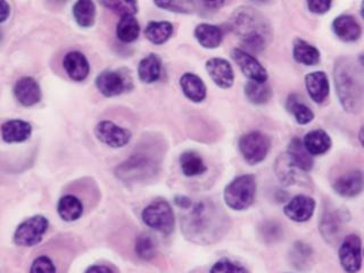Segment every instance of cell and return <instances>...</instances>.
I'll list each match as a JSON object with an SVG mask.
<instances>
[{
  "label": "cell",
  "instance_id": "5b68a950",
  "mask_svg": "<svg viewBox=\"0 0 364 273\" xmlns=\"http://www.w3.org/2000/svg\"><path fill=\"white\" fill-rule=\"evenodd\" d=\"M256 191L257 184L254 175H239L224 189V202L233 211H246L254 204Z\"/></svg>",
  "mask_w": 364,
  "mask_h": 273
},
{
  "label": "cell",
  "instance_id": "cb8c5ba5",
  "mask_svg": "<svg viewBox=\"0 0 364 273\" xmlns=\"http://www.w3.org/2000/svg\"><path fill=\"white\" fill-rule=\"evenodd\" d=\"M287 156L293 165L303 172H310L314 166L313 156L304 147L303 142L298 137H294L288 144Z\"/></svg>",
  "mask_w": 364,
  "mask_h": 273
},
{
  "label": "cell",
  "instance_id": "74e56055",
  "mask_svg": "<svg viewBox=\"0 0 364 273\" xmlns=\"http://www.w3.org/2000/svg\"><path fill=\"white\" fill-rule=\"evenodd\" d=\"M101 3L110 12L115 13L121 17L135 16V14L138 12V3L133 0H106V1H101Z\"/></svg>",
  "mask_w": 364,
  "mask_h": 273
},
{
  "label": "cell",
  "instance_id": "d6986e66",
  "mask_svg": "<svg viewBox=\"0 0 364 273\" xmlns=\"http://www.w3.org/2000/svg\"><path fill=\"white\" fill-rule=\"evenodd\" d=\"M86 207L82 198L75 193H64L57 202V214L61 221L72 223L82 218Z\"/></svg>",
  "mask_w": 364,
  "mask_h": 273
},
{
  "label": "cell",
  "instance_id": "4316f807",
  "mask_svg": "<svg viewBox=\"0 0 364 273\" xmlns=\"http://www.w3.org/2000/svg\"><path fill=\"white\" fill-rule=\"evenodd\" d=\"M304 147L309 152L311 156L323 155L330 149L333 146L330 135H328L325 130L316 129L307 132L303 140Z\"/></svg>",
  "mask_w": 364,
  "mask_h": 273
},
{
  "label": "cell",
  "instance_id": "7402d4cb",
  "mask_svg": "<svg viewBox=\"0 0 364 273\" xmlns=\"http://www.w3.org/2000/svg\"><path fill=\"white\" fill-rule=\"evenodd\" d=\"M306 90L310 97L316 104H322L327 101L330 92V83L326 72L315 71L305 77Z\"/></svg>",
  "mask_w": 364,
  "mask_h": 273
},
{
  "label": "cell",
  "instance_id": "9a60e30c",
  "mask_svg": "<svg viewBox=\"0 0 364 273\" xmlns=\"http://www.w3.org/2000/svg\"><path fill=\"white\" fill-rule=\"evenodd\" d=\"M16 101L23 108H32L43 99V90L34 78L23 77L16 81L13 88Z\"/></svg>",
  "mask_w": 364,
  "mask_h": 273
},
{
  "label": "cell",
  "instance_id": "8d00e7d4",
  "mask_svg": "<svg viewBox=\"0 0 364 273\" xmlns=\"http://www.w3.org/2000/svg\"><path fill=\"white\" fill-rule=\"evenodd\" d=\"M135 253L141 261L150 262L156 258L157 245L153 237L140 233L135 242Z\"/></svg>",
  "mask_w": 364,
  "mask_h": 273
},
{
  "label": "cell",
  "instance_id": "5bb4252c",
  "mask_svg": "<svg viewBox=\"0 0 364 273\" xmlns=\"http://www.w3.org/2000/svg\"><path fill=\"white\" fill-rule=\"evenodd\" d=\"M316 202L307 195H296L284 207V213L291 221L304 223L313 218Z\"/></svg>",
  "mask_w": 364,
  "mask_h": 273
},
{
  "label": "cell",
  "instance_id": "7c38bea8",
  "mask_svg": "<svg viewBox=\"0 0 364 273\" xmlns=\"http://www.w3.org/2000/svg\"><path fill=\"white\" fill-rule=\"evenodd\" d=\"M231 57L249 81H255V82L268 81V72L265 68L249 52L242 48H233Z\"/></svg>",
  "mask_w": 364,
  "mask_h": 273
},
{
  "label": "cell",
  "instance_id": "e0dca14e",
  "mask_svg": "<svg viewBox=\"0 0 364 273\" xmlns=\"http://www.w3.org/2000/svg\"><path fill=\"white\" fill-rule=\"evenodd\" d=\"M363 184L361 170H353L338 177L333 184V189L340 197L355 198L363 191Z\"/></svg>",
  "mask_w": 364,
  "mask_h": 273
},
{
  "label": "cell",
  "instance_id": "d4e9b609",
  "mask_svg": "<svg viewBox=\"0 0 364 273\" xmlns=\"http://www.w3.org/2000/svg\"><path fill=\"white\" fill-rule=\"evenodd\" d=\"M291 265L296 269L297 271H309L314 263V252L309 244L304 242H296L291 246L289 255H288Z\"/></svg>",
  "mask_w": 364,
  "mask_h": 273
},
{
  "label": "cell",
  "instance_id": "bcb514c9",
  "mask_svg": "<svg viewBox=\"0 0 364 273\" xmlns=\"http://www.w3.org/2000/svg\"><path fill=\"white\" fill-rule=\"evenodd\" d=\"M175 204L179 207V209H184V211H188V209L193 206L194 202L191 198L187 196H177L175 198Z\"/></svg>",
  "mask_w": 364,
  "mask_h": 273
},
{
  "label": "cell",
  "instance_id": "ac0fdd59",
  "mask_svg": "<svg viewBox=\"0 0 364 273\" xmlns=\"http://www.w3.org/2000/svg\"><path fill=\"white\" fill-rule=\"evenodd\" d=\"M206 71L212 81L222 89H229L235 82V73L229 61L224 59H208L205 64Z\"/></svg>",
  "mask_w": 364,
  "mask_h": 273
},
{
  "label": "cell",
  "instance_id": "83f0119b",
  "mask_svg": "<svg viewBox=\"0 0 364 273\" xmlns=\"http://www.w3.org/2000/svg\"><path fill=\"white\" fill-rule=\"evenodd\" d=\"M293 56L295 61L300 64L306 65V66H314V65L320 63L321 59V54L316 47L313 46L307 41L297 38L294 41L293 46Z\"/></svg>",
  "mask_w": 364,
  "mask_h": 273
},
{
  "label": "cell",
  "instance_id": "ba28073f",
  "mask_svg": "<svg viewBox=\"0 0 364 273\" xmlns=\"http://www.w3.org/2000/svg\"><path fill=\"white\" fill-rule=\"evenodd\" d=\"M271 138L261 131H251L242 135L239 139L238 147L244 160L255 165L265 160L271 149Z\"/></svg>",
  "mask_w": 364,
  "mask_h": 273
},
{
  "label": "cell",
  "instance_id": "f546056e",
  "mask_svg": "<svg viewBox=\"0 0 364 273\" xmlns=\"http://www.w3.org/2000/svg\"><path fill=\"white\" fill-rule=\"evenodd\" d=\"M179 163H180L181 171L188 178L198 177L208 171V166L202 156L195 152H184L181 154Z\"/></svg>",
  "mask_w": 364,
  "mask_h": 273
},
{
  "label": "cell",
  "instance_id": "52a82bcc",
  "mask_svg": "<svg viewBox=\"0 0 364 273\" xmlns=\"http://www.w3.org/2000/svg\"><path fill=\"white\" fill-rule=\"evenodd\" d=\"M48 229L50 220L45 215H34L17 226L14 231L13 242L19 247H34L43 242Z\"/></svg>",
  "mask_w": 364,
  "mask_h": 273
},
{
  "label": "cell",
  "instance_id": "4fadbf2b",
  "mask_svg": "<svg viewBox=\"0 0 364 273\" xmlns=\"http://www.w3.org/2000/svg\"><path fill=\"white\" fill-rule=\"evenodd\" d=\"M346 219V212L338 209H327L323 213L319 223V230L326 243L335 245L338 242Z\"/></svg>",
  "mask_w": 364,
  "mask_h": 273
},
{
  "label": "cell",
  "instance_id": "1f68e13d",
  "mask_svg": "<svg viewBox=\"0 0 364 273\" xmlns=\"http://www.w3.org/2000/svg\"><path fill=\"white\" fill-rule=\"evenodd\" d=\"M173 24L168 21H152L145 29V37L154 45H163L172 37Z\"/></svg>",
  "mask_w": 364,
  "mask_h": 273
},
{
  "label": "cell",
  "instance_id": "484cf974",
  "mask_svg": "<svg viewBox=\"0 0 364 273\" xmlns=\"http://www.w3.org/2000/svg\"><path fill=\"white\" fill-rule=\"evenodd\" d=\"M195 38L201 46L206 50H214L224 41V31L220 27L208 23L197 25L194 31Z\"/></svg>",
  "mask_w": 364,
  "mask_h": 273
},
{
  "label": "cell",
  "instance_id": "8fae6325",
  "mask_svg": "<svg viewBox=\"0 0 364 273\" xmlns=\"http://www.w3.org/2000/svg\"><path fill=\"white\" fill-rule=\"evenodd\" d=\"M95 135L101 144L114 149L126 147L132 138L130 130L110 120H103L96 124Z\"/></svg>",
  "mask_w": 364,
  "mask_h": 273
},
{
  "label": "cell",
  "instance_id": "c3c4849f",
  "mask_svg": "<svg viewBox=\"0 0 364 273\" xmlns=\"http://www.w3.org/2000/svg\"><path fill=\"white\" fill-rule=\"evenodd\" d=\"M358 139H360V144H363V129L360 130V135H358Z\"/></svg>",
  "mask_w": 364,
  "mask_h": 273
},
{
  "label": "cell",
  "instance_id": "3957f363",
  "mask_svg": "<svg viewBox=\"0 0 364 273\" xmlns=\"http://www.w3.org/2000/svg\"><path fill=\"white\" fill-rule=\"evenodd\" d=\"M230 27L249 54L263 52L272 36L265 17L252 7L237 8L230 19Z\"/></svg>",
  "mask_w": 364,
  "mask_h": 273
},
{
  "label": "cell",
  "instance_id": "60d3db41",
  "mask_svg": "<svg viewBox=\"0 0 364 273\" xmlns=\"http://www.w3.org/2000/svg\"><path fill=\"white\" fill-rule=\"evenodd\" d=\"M282 226L275 221L264 222L263 226L260 228V236L264 243L275 244L282 239L284 236Z\"/></svg>",
  "mask_w": 364,
  "mask_h": 273
},
{
  "label": "cell",
  "instance_id": "f35d334b",
  "mask_svg": "<svg viewBox=\"0 0 364 273\" xmlns=\"http://www.w3.org/2000/svg\"><path fill=\"white\" fill-rule=\"evenodd\" d=\"M154 5L162 10L179 13V14H190L197 10V3L186 1V0H159V1H154Z\"/></svg>",
  "mask_w": 364,
  "mask_h": 273
},
{
  "label": "cell",
  "instance_id": "ffe728a7",
  "mask_svg": "<svg viewBox=\"0 0 364 273\" xmlns=\"http://www.w3.org/2000/svg\"><path fill=\"white\" fill-rule=\"evenodd\" d=\"M34 128L28 121L12 119L3 122L0 126L1 139L6 144H21L30 138Z\"/></svg>",
  "mask_w": 364,
  "mask_h": 273
},
{
  "label": "cell",
  "instance_id": "7dc6e473",
  "mask_svg": "<svg viewBox=\"0 0 364 273\" xmlns=\"http://www.w3.org/2000/svg\"><path fill=\"white\" fill-rule=\"evenodd\" d=\"M10 15V3L5 1V0H0V24L6 22Z\"/></svg>",
  "mask_w": 364,
  "mask_h": 273
},
{
  "label": "cell",
  "instance_id": "d6a6232c",
  "mask_svg": "<svg viewBox=\"0 0 364 273\" xmlns=\"http://www.w3.org/2000/svg\"><path fill=\"white\" fill-rule=\"evenodd\" d=\"M140 34V24L135 16H124L119 19L117 25V37L124 43L137 40Z\"/></svg>",
  "mask_w": 364,
  "mask_h": 273
},
{
  "label": "cell",
  "instance_id": "ab89813d",
  "mask_svg": "<svg viewBox=\"0 0 364 273\" xmlns=\"http://www.w3.org/2000/svg\"><path fill=\"white\" fill-rule=\"evenodd\" d=\"M29 273H59V267L50 255L40 254L31 263Z\"/></svg>",
  "mask_w": 364,
  "mask_h": 273
},
{
  "label": "cell",
  "instance_id": "44dd1931",
  "mask_svg": "<svg viewBox=\"0 0 364 273\" xmlns=\"http://www.w3.org/2000/svg\"><path fill=\"white\" fill-rule=\"evenodd\" d=\"M333 31L336 37L345 43H354L362 36V27L353 15H340L333 22Z\"/></svg>",
  "mask_w": 364,
  "mask_h": 273
},
{
  "label": "cell",
  "instance_id": "7a4b0ae2",
  "mask_svg": "<svg viewBox=\"0 0 364 273\" xmlns=\"http://www.w3.org/2000/svg\"><path fill=\"white\" fill-rule=\"evenodd\" d=\"M334 80L340 105L347 113L362 112L364 103L363 65L351 59L340 57L334 66Z\"/></svg>",
  "mask_w": 364,
  "mask_h": 273
},
{
  "label": "cell",
  "instance_id": "7bdbcfd3",
  "mask_svg": "<svg viewBox=\"0 0 364 273\" xmlns=\"http://www.w3.org/2000/svg\"><path fill=\"white\" fill-rule=\"evenodd\" d=\"M310 12L313 14H325L330 10L333 3L330 0H310L306 3Z\"/></svg>",
  "mask_w": 364,
  "mask_h": 273
},
{
  "label": "cell",
  "instance_id": "2e32d148",
  "mask_svg": "<svg viewBox=\"0 0 364 273\" xmlns=\"http://www.w3.org/2000/svg\"><path fill=\"white\" fill-rule=\"evenodd\" d=\"M63 68L74 82H82L90 74V63L87 56L79 50H72L65 54Z\"/></svg>",
  "mask_w": 364,
  "mask_h": 273
},
{
  "label": "cell",
  "instance_id": "9c48e42d",
  "mask_svg": "<svg viewBox=\"0 0 364 273\" xmlns=\"http://www.w3.org/2000/svg\"><path fill=\"white\" fill-rule=\"evenodd\" d=\"M338 260L344 272H360L363 264L361 237L356 233H351L346 236L338 249Z\"/></svg>",
  "mask_w": 364,
  "mask_h": 273
},
{
  "label": "cell",
  "instance_id": "8992f818",
  "mask_svg": "<svg viewBox=\"0 0 364 273\" xmlns=\"http://www.w3.org/2000/svg\"><path fill=\"white\" fill-rule=\"evenodd\" d=\"M141 220L150 229L166 236L175 231V215L168 200H156L148 204L141 212Z\"/></svg>",
  "mask_w": 364,
  "mask_h": 273
},
{
  "label": "cell",
  "instance_id": "ee69618b",
  "mask_svg": "<svg viewBox=\"0 0 364 273\" xmlns=\"http://www.w3.org/2000/svg\"><path fill=\"white\" fill-rule=\"evenodd\" d=\"M85 273H117V271L108 264H92L87 267Z\"/></svg>",
  "mask_w": 364,
  "mask_h": 273
},
{
  "label": "cell",
  "instance_id": "e575fe53",
  "mask_svg": "<svg viewBox=\"0 0 364 273\" xmlns=\"http://www.w3.org/2000/svg\"><path fill=\"white\" fill-rule=\"evenodd\" d=\"M245 95L252 104L263 105L272 97V89L268 82L248 81L245 84Z\"/></svg>",
  "mask_w": 364,
  "mask_h": 273
},
{
  "label": "cell",
  "instance_id": "4dcf8cb0",
  "mask_svg": "<svg viewBox=\"0 0 364 273\" xmlns=\"http://www.w3.org/2000/svg\"><path fill=\"white\" fill-rule=\"evenodd\" d=\"M72 12L74 20L81 28H92V25L95 24L97 10L95 3L92 0H79L74 3Z\"/></svg>",
  "mask_w": 364,
  "mask_h": 273
},
{
  "label": "cell",
  "instance_id": "603a6c76",
  "mask_svg": "<svg viewBox=\"0 0 364 273\" xmlns=\"http://www.w3.org/2000/svg\"><path fill=\"white\" fill-rule=\"evenodd\" d=\"M179 82L184 95L193 103H202L206 98L208 88L202 78L197 74L190 72L182 74Z\"/></svg>",
  "mask_w": 364,
  "mask_h": 273
},
{
  "label": "cell",
  "instance_id": "b9f144b4",
  "mask_svg": "<svg viewBox=\"0 0 364 273\" xmlns=\"http://www.w3.org/2000/svg\"><path fill=\"white\" fill-rule=\"evenodd\" d=\"M208 273H249V271L242 264L224 258L215 262Z\"/></svg>",
  "mask_w": 364,
  "mask_h": 273
},
{
  "label": "cell",
  "instance_id": "30bf717a",
  "mask_svg": "<svg viewBox=\"0 0 364 273\" xmlns=\"http://www.w3.org/2000/svg\"><path fill=\"white\" fill-rule=\"evenodd\" d=\"M96 88L105 97H117L132 89V79L119 70H106L96 78Z\"/></svg>",
  "mask_w": 364,
  "mask_h": 273
},
{
  "label": "cell",
  "instance_id": "277c9868",
  "mask_svg": "<svg viewBox=\"0 0 364 273\" xmlns=\"http://www.w3.org/2000/svg\"><path fill=\"white\" fill-rule=\"evenodd\" d=\"M161 162L156 155L148 151L131 154L115 169V175L126 184H138L153 178L159 173Z\"/></svg>",
  "mask_w": 364,
  "mask_h": 273
},
{
  "label": "cell",
  "instance_id": "6da1fadb",
  "mask_svg": "<svg viewBox=\"0 0 364 273\" xmlns=\"http://www.w3.org/2000/svg\"><path fill=\"white\" fill-rule=\"evenodd\" d=\"M226 219L212 202H194L187 214L181 219V231L193 243L213 244L229 229Z\"/></svg>",
  "mask_w": 364,
  "mask_h": 273
},
{
  "label": "cell",
  "instance_id": "f6af8a7d",
  "mask_svg": "<svg viewBox=\"0 0 364 273\" xmlns=\"http://www.w3.org/2000/svg\"><path fill=\"white\" fill-rule=\"evenodd\" d=\"M224 1L215 0V1H199L198 6L202 7L203 10L206 12H217L220 10L221 7L224 6Z\"/></svg>",
  "mask_w": 364,
  "mask_h": 273
},
{
  "label": "cell",
  "instance_id": "f1b7e54d",
  "mask_svg": "<svg viewBox=\"0 0 364 273\" xmlns=\"http://www.w3.org/2000/svg\"><path fill=\"white\" fill-rule=\"evenodd\" d=\"M162 74V61L156 54H150L139 61L138 77L141 82L154 83Z\"/></svg>",
  "mask_w": 364,
  "mask_h": 273
},
{
  "label": "cell",
  "instance_id": "836d02e7",
  "mask_svg": "<svg viewBox=\"0 0 364 273\" xmlns=\"http://www.w3.org/2000/svg\"><path fill=\"white\" fill-rule=\"evenodd\" d=\"M286 108L295 117V120L300 126L309 124L314 119V113H313L312 110L307 105L302 103L300 98H298V96L295 95V94L288 97Z\"/></svg>",
  "mask_w": 364,
  "mask_h": 273
},
{
  "label": "cell",
  "instance_id": "d590c367",
  "mask_svg": "<svg viewBox=\"0 0 364 273\" xmlns=\"http://www.w3.org/2000/svg\"><path fill=\"white\" fill-rule=\"evenodd\" d=\"M276 175L279 180L285 186H291L296 184L298 178V171L296 166L293 165V163L288 158L287 154H280L276 161Z\"/></svg>",
  "mask_w": 364,
  "mask_h": 273
}]
</instances>
